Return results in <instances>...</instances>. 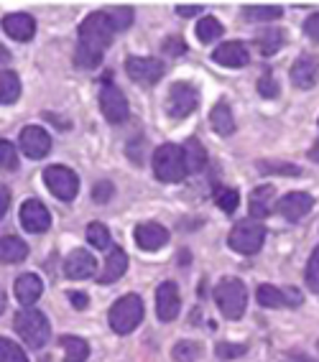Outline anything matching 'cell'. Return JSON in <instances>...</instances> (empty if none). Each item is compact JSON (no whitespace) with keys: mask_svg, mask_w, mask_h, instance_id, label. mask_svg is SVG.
Returning <instances> with one entry per match:
<instances>
[{"mask_svg":"<svg viewBox=\"0 0 319 362\" xmlns=\"http://www.w3.org/2000/svg\"><path fill=\"white\" fill-rule=\"evenodd\" d=\"M115 28H112L108 13H90L79 26V41L74 62L85 69H95L103 62L105 49L112 44Z\"/></svg>","mask_w":319,"mask_h":362,"instance_id":"obj_1","label":"cell"},{"mask_svg":"<svg viewBox=\"0 0 319 362\" xmlns=\"http://www.w3.org/2000/svg\"><path fill=\"white\" fill-rule=\"evenodd\" d=\"M153 174H156V179L163 181V184H176V181H182L184 176L189 174L182 146L166 143V146L153 151Z\"/></svg>","mask_w":319,"mask_h":362,"instance_id":"obj_2","label":"cell"},{"mask_svg":"<svg viewBox=\"0 0 319 362\" xmlns=\"http://www.w3.org/2000/svg\"><path fill=\"white\" fill-rule=\"evenodd\" d=\"M108 319H110L112 332H117V334H131L138 324H141V319H144V298L138 296V293H125V296H120L110 306Z\"/></svg>","mask_w":319,"mask_h":362,"instance_id":"obj_3","label":"cell"},{"mask_svg":"<svg viewBox=\"0 0 319 362\" xmlns=\"http://www.w3.org/2000/svg\"><path fill=\"white\" fill-rule=\"evenodd\" d=\"M13 329L18 332V337L28 344L31 349H41L49 337H52V327H49V319L36 309L21 311L18 317L13 319Z\"/></svg>","mask_w":319,"mask_h":362,"instance_id":"obj_4","label":"cell"},{"mask_svg":"<svg viewBox=\"0 0 319 362\" xmlns=\"http://www.w3.org/2000/svg\"><path fill=\"white\" fill-rule=\"evenodd\" d=\"M215 304L222 311V317L240 319L248 306V291L245 284L238 279H222L215 286Z\"/></svg>","mask_w":319,"mask_h":362,"instance_id":"obj_5","label":"cell"},{"mask_svg":"<svg viewBox=\"0 0 319 362\" xmlns=\"http://www.w3.org/2000/svg\"><path fill=\"white\" fill-rule=\"evenodd\" d=\"M263 240H266V227L258 220L248 217V220L238 222V225L230 230V247L235 252H243V255H255V252L263 247Z\"/></svg>","mask_w":319,"mask_h":362,"instance_id":"obj_6","label":"cell"},{"mask_svg":"<svg viewBox=\"0 0 319 362\" xmlns=\"http://www.w3.org/2000/svg\"><path fill=\"white\" fill-rule=\"evenodd\" d=\"M197 105H199V92H197L195 84H189V82L171 84L169 98H166V112H169L174 120L189 117L197 110Z\"/></svg>","mask_w":319,"mask_h":362,"instance_id":"obj_7","label":"cell"},{"mask_svg":"<svg viewBox=\"0 0 319 362\" xmlns=\"http://www.w3.org/2000/svg\"><path fill=\"white\" fill-rule=\"evenodd\" d=\"M44 181L49 192L62 202H72L79 192V176L69 166H49L44 171Z\"/></svg>","mask_w":319,"mask_h":362,"instance_id":"obj_8","label":"cell"},{"mask_svg":"<svg viewBox=\"0 0 319 362\" xmlns=\"http://www.w3.org/2000/svg\"><path fill=\"white\" fill-rule=\"evenodd\" d=\"M100 110H103L105 120L112 125L128 120V100H125V95L117 90L115 84L105 82L100 87Z\"/></svg>","mask_w":319,"mask_h":362,"instance_id":"obj_9","label":"cell"},{"mask_svg":"<svg viewBox=\"0 0 319 362\" xmlns=\"http://www.w3.org/2000/svg\"><path fill=\"white\" fill-rule=\"evenodd\" d=\"M125 71H128V77L138 84H156L158 79L163 77V64L161 59H153V57H131L125 62Z\"/></svg>","mask_w":319,"mask_h":362,"instance_id":"obj_10","label":"cell"},{"mask_svg":"<svg viewBox=\"0 0 319 362\" xmlns=\"http://www.w3.org/2000/svg\"><path fill=\"white\" fill-rule=\"evenodd\" d=\"M319 82V57L317 54H301L291 64V84L299 90H312Z\"/></svg>","mask_w":319,"mask_h":362,"instance_id":"obj_11","label":"cell"},{"mask_svg":"<svg viewBox=\"0 0 319 362\" xmlns=\"http://www.w3.org/2000/svg\"><path fill=\"white\" fill-rule=\"evenodd\" d=\"M255 298H258V304L266 306V309H281V306H299L301 304V293L296 291V288L281 291V288H276V286H271V284L258 286Z\"/></svg>","mask_w":319,"mask_h":362,"instance_id":"obj_12","label":"cell"},{"mask_svg":"<svg viewBox=\"0 0 319 362\" xmlns=\"http://www.w3.org/2000/svg\"><path fill=\"white\" fill-rule=\"evenodd\" d=\"M21 151L28 158H44L52 151V138L39 125H26V128L21 130Z\"/></svg>","mask_w":319,"mask_h":362,"instance_id":"obj_13","label":"cell"},{"mask_svg":"<svg viewBox=\"0 0 319 362\" xmlns=\"http://www.w3.org/2000/svg\"><path fill=\"white\" fill-rule=\"evenodd\" d=\"M21 225L26 227L28 233H46L52 227V214L46 209L44 202L28 199L21 207Z\"/></svg>","mask_w":319,"mask_h":362,"instance_id":"obj_14","label":"cell"},{"mask_svg":"<svg viewBox=\"0 0 319 362\" xmlns=\"http://www.w3.org/2000/svg\"><path fill=\"white\" fill-rule=\"evenodd\" d=\"M179 309H182V296H179V288L176 284L166 281V284L158 286L156 291V314L161 322H174L179 317Z\"/></svg>","mask_w":319,"mask_h":362,"instance_id":"obj_15","label":"cell"},{"mask_svg":"<svg viewBox=\"0 0 319 362\" xmlns=\"http://www.w3.org/2000/svg\"><path fill=\"white\" fill-rule=\"evenodd\" d=\"M95 268H98V260L90 250H72L64 260V273L66 279L72 281H85L95 276Z\"/></svg>","mask_w":319,"mask_h":362,"instance_id":"obj_16","label":"cell"},{"mask_svg":"<svg viewBox=\"0 0 319 362\" xmlns=\"http://www.w3.org/2000/svg\"><path fill=\"white\" fill-rule=\"evenodd\" d=\"M212 62L220 66H230V69H238V66H245L250 62V52L243 41H225L212 52Z\"/></svg>","mask_w":319,"mask_h":362,"instance_id":"obj_17","label":"cell"},{"mask_svg":"<svg viewBox=\"0 0 319 362\" xmlns=\"http://www.w3.org/2000/svg\"><path fill=\"white\" fill-rule=\"evenodd\" d=\"M312 207H314V199H312V194H306V192H291V194H286L279 202V212L284 214L289 222L304 220L306 214L312 212Z\"/></svg>","mask_w":319,"mask_h":362,"instance_id":"obj_18","label":"cell"},{"mask_svg":"<svg viewBox=\"0 0 319 362\" xmlns=\"http://www.w3.org/2000/svg\"><path fill=\"white\" fill-rule=\"evenodd\" d=\"M13 293H16V298H18V304L31 309V306L39 301L41 293H44V281H41L36 273H23V276L16 279Z\"/></svg>","mask_w":319,"mask_h":362,"instance_id":"obj_19","label":"cell"},{"mask_svg":"<svg viewBox=\"0 0 319 362\" xmlns=\"http://www.w3.org/2000/svg\"><path fill=\"white\" fill-rule=\"evenodd\" d=\"M169 243V233L166 227L156 225V222H144L136 227V245L141 250H158Z\"/></svg>","mask_w":319,"mask_h":362,"instance_id":"obj_20","label":"cell"},{"mask_svg":"<svg viewBox=\"0 0 319 362\" xmlns=\"http://www.w3.org/2000/svg\"><path fill=\"white\" fill-rule=\"evenodd\" d=\"M3 31L13 41H31L36 31V21L28 13H11L3 18Z\"/></svg>","mask_w":319,"mask_h":362,"instance_id":"obj_21","label":"cell"},{"mask_svg":"<svg viewBox=\"0 0 319 362\" xmlns=\"http://www.w3.org/2000/svg\"><path fill=\"white\" fill-rule=\"evenodd\" d=\"M125 271H128V255H125L123 247H110L108 258H105V268L98 279L100 284H115L117 279H123Z\"/></svg>","mask_w":319,"mask_h":362,"instance_id":"obj_22","label":"cell"},{"mask_svg":"<svg viewBox=\"0 0 319 362\" xmlns=\"http://www.w3.org/2000/svg\"><path fill=\"white\" fill-rule=\"evenodd\" d=\"M274 194L276 189L271 184L253 189V194H250V217L253 220H263V217L271 214V209H274Z\"/></svg>","mask_w":319,"mask_h":362,"instance_id":"obj_23","label":"cell"},{"mask_svg":"<svg viewBox=\"0 0 319 362\" xmlns=\"http://www.w3.org/2000/svg\"><path fill=\"white\" fill-rule=\"evenodd\" d=\"M28 258V245L16 235L0 238V263H21Z\"/></svg>","mask_w":319,"mask_h":362,"instance_id":"obj_24","label":"cell"},{"mask_svg":"<svg viewBox=\"0 0 319 362\" xmlns=\"http://www.w3.org/2000/svg\"><path fill=\"white\" fill-rule=\"evenodd\" d=\"M209 123L215 128V133L220 136H233L235 133V117H233V110H230L228 103H217L209 112Z\"/></svg>","mask_w":319,"mask_h":362,"instance_id":"obj_25","label":"cell"},{"mask_svg":"<svg viewBox=\"0 0 319 362\" xmlns=\"http://www.w3.org/2000/svg\"><path fill=\"white\" fill-rule=\"evenodd\" d=\"M59 344L64 349L66 362H85L87 357H90V344H87L82 337L64 334V337H59Z\"/></svg>","mask_w":319,"mask_h":362,"instance_id":"obj_26","label":"cell"},{"mask_svg":"<svg viewBox=\"0 0 319 362\" xmlns=\"http://www.w3.org/2000/svg\"><path fill=\"white\" fill-rule=\"evenodd\" d=\"M21 98V79L16 71L0 69V105H13Z\"/></svg>","mask_w":319,"mask_h":362,"instance_id":"obj_27","label":"cell"},{"mask_svg":"<svg viewBox=\"0 0 319 362\" xmlns=\"http://www.w3.org/2000/svg\"><path fill=\"white\" fill-rule=\"evenodd\" d=\"M182 151H184V161H187L189 174H197V171L207 163V153H204L202 143L197 141V138H189V141L182 146Z\"/></svg>","mask_w":319,"mask_h":362,"instance_id":"obj_28","label":"cell"},{"mask_svg":"<svg viewBox=\"0 0 319 362\" xmlns=\"http://www.w3.org/2000/svg\"><path fill=\"white\" fill-rule=\"evenodd\" d=\"M284 31L281 28H268V31L258 33L255 36V46H258V52L263 57H274L276 52H281V46H284Z\"/></svg>","mask_w":319,"mask_h":362,"instance_id":"obj_29","label":"cell"},{"mask_svg":"<svg viewBox=\"0 0 319 362\" xmlns=\"http://www.w3.org/2000/svg\"><path fill=\"white\" fill-rule=\"evenodd\" d=\"M243 16L248 21H276L284 16V8L281 6H245L243 8Z\"/></svg>","mask_w":319,"mask_h":362,"instance_id":"obj_30","label":"cell"},{"mask_svg":"<svg viewBox=\"0 0 319 362\" xmlns=\"http://www.w3.org/2000/svg\"><path fill=\"white\" fill-rule=\"evenodd\" d=\"M222 23L217 18H212V16H207V18H202L199 23H197V39L202 41V44H209V41H217L222 36Z\"/></svg>","mask_w":319,"mask_h":362,"instance_id":"obj_31","label":"cell"},{"mask_svg":"<svg viewBox=\"0 0 319 362\" xmlns=\"http://www.w3.org/2000/svg\"><path fill=\"white\" fill-rule=\"evenodd\" d=\"M199 355H202V344L189 342V339H182V342L174 344V349H171L174 362H197V357Z\"/></svg>","mask_w":319,"mask_h":362,"instance_id":"obj_32","label":"cell"},{"mask_svg":"<svg viewBox=\"0 0 319 362\" xmlns=\"http://www.w3.org/2000/svg\"><path fill=\"white\" fill-rule=\"evenodd\" d=\"M87 243H90L92 247H98V250H105V247L110 245V230H108V225L92 222V225L87 227Z\"/></svg>","mask_w":319,"mask_h":362,"instance_id":"obj_33","label":"cell"},{"mask_svg":"<svg viewBox=\"0 0 319 362\" xmlns=\"http://www.w3.org/2000/svg\"><path fill=\"white\" fill-rule=\"evenodd\" d=\"M215 202H217V207L222 209V212H228L233 214L235 209H238V204H240V194L235 192V189L230 187H222L215 192Z\"/></svg>","mask_w":319,"mask_h":362,"instance_id":"obj_34","label":"cell"},{"mask_svg":"<svg viewBox=\"0 0 319 362\" xmlns=\"http://www.w3.org/2000/svg\"><path fill=\"white\" fill-rule=\"evenodd\" d=\"M0 362H28V357L16 342L0 337Z\"/></svg>","mask_w":319,"mask_h":362,"instance_id":"obj_35","label":"cell"},{"mask_svg":"<svg viewBox=\"0 0 319 362\" xmlns=\"http://www.w3.org/2000/svg\"><path fill=\"white\" fill-rule=\"evenodd\" d=\"M258 168L266 174H279V176H299L301 168L294 163H281V161H258Z\"/></svg>","mask_w":319,"mask_h":362,"instance_id":"obj_36","label":"cell"},{"mask_svg":"<svg viewBox=\"0 0 319 362\" xmlns=\"http://www.w3.org/2000/svg\"><path fill=\"white\" fill-rule=\"evenodd\" d=\"M0 168H8V171L18 168V151L13 143L3 141V138H0Z\"/></svg>","mask_w":319,"mask_h":362,"instance_id":"obj_37","label":"cell"},{"mask_svg":"<svg viewBox=\"0 0 319 362\" xmlns=\"http://www.w3.org/2000/svg\"><path fill=\"white\" fill-rule=\"evenodd\" d=\"M108 18H110L115 31H125V28H131V23H133V8H128V6L112 8L110 13H108Z\"/></svg>","mask_w":319,"mask_h":362,"instance_id":"obj_38","label":"cell"},{"mask_svg":"<svg viewBox=\"0 0 319 362\" xmlns=\"http://www.w3.org/2000/svg\"><path fill=\"white\" fill-rule=\"evenodd\" d=\"M306 286H309L314 293H319V245L314 247L312 258L306 263Z\"/></svg>","mask_w":319,"mask_h":362,"instance_id":"obj_39","label":"cell"},{"mask_svg":"<svg viewBox=\"0 0 319 362\" xmlns=\"http://www.w3.org/2000/svg\"><path fill=\"white\" fill-rule=\"evenodd\" d=\"M215 352H217V357L220 360H238V357H243L248 352V347L245 344H233V342H220L215 347Z\"/></svg>","mask_w":319,"mask_h":362,"instance_id":"obj_40","label":"cell"},{"mask_svg":"<svg viewBox=\"0 0 319 362\" xmlns=\"http://www.w3.org/2000/svg\"><path fill=\"white\" fill-rule=\"evenodd\" d=\"M258 92H261V98H266V100H271V98L279 95V84H276V79H274L271 71H263V77L258 79Z\"/></svg>","mask_w":319,"mask_h":362,"instance_id":"obj_41","label":"cell"},{"mask_svg":"<svg viewBox=\"0 0 319 362\" xmlns=\"http://www.w3.org/2000/svg\"><path fill=\"white\" fill-rule=\"evenodd\" d=\"M112 194H115V187H112L110 181H100V184H95V189H92V199L100 202V204L110 202Z\"/></svg>","mask_w":319,"mask_h":362,"instance_id":"obj_42","label":"cell"},{"mask_svg":"<svg viewBox=\"0 0 319 362\" xmlns=\"http://www.w3.org/2000/svg\"><path fill=\"white\" fill-rule=\"evenodd\" d=\"M161 49H163V52H169L171 57H179V54L187 52V44H184L182 36H169V39L161 44Z\"/></svg>","mask_w":319,"mask_h":362,"instance_id":"obj_43","label":"cell"},{"mask_svg":"<svg viewBox=\"0 0 319 362\" xmlns=\"http://www.w3.org/2000/svg\"><path fill=\"white\" fill-rule=\"evenodd\" d=\"M304 33L312 41H319V13L309 16V18L304 21Z\"/></svg>","mask_w":319,"mask_h":362,"instance_id":"obj_44","label":"cell"},{"mask_svg":"<svg viewBox=\"0 0 319 362\" xmlns=\"http://www.w3.org/2000/svg\"><path fill=\"white\" fill-rule=\"evenodd\" d=\"M69 301H72L74 309H87V304H90V298H87V293H79V291H72V293H69Z\"/></svg>","mask_w":319,"mask_h":362,"instance_id":"obj_45","label":"cell"},{"mask_svg":"<svg viewBox=\"0 0 319 362\" xmlns=\"http://www.w3.org/2000/svg\"><path fill=\"white\" fill-rule=\"evenodd\" d=\"M8 207H11V192H8V187H0V220L6 217Z\"/></svg>","mask_w":319,"mask_h":362,"instance_id":"obj_46","label":"cell"},{"mask_svg":"<svg viewBox=\"0 0 319 362\" xmlns=\"http://www.w3.org/2000/svg\"><path fill=\"white\" fill-rule=\"evenodd\" d=\"M202 11V6H176V13L179 16H197Z\"/></svg>","mask_w":319,"mask_h":362,"instance_id":"obj_47","label":"cell"},{"mask_svg":"<svg viewBox=\"0 0 319 362\" xmlns=\"http://www.w3.org/2000/svg\"><path fill=\"white\" fill-rule=\"evenodd\" d=\"M309 158H312V161H317V163H319V141L314 143L312 148H309Z\"/></svg>","mask_w":319,"mask_h":362,"instance_id":"obj_48","label":"cell"},{"mask_svg":"<svg viewBox=\"0 0 319 362\" xmlns=\"http://www.w3.org/2000/svg\"><path fill=\"white\" fill-rule=\"evenodd\" d=\"M11 59V54H8V49L6 46H0V62H8Z\"/></svg>","mask_w":319,"mask_h":362,"instance_id":"obj_49","label":"cell"},{"mask_svg":"<svg viewBox=\"0 0 319 362\" xmlns=\"http://www.w3.org/2000/svg\"><path fill=\"white\" fill-rule=\"evenodd\" d=\"M299 362H309V360H299Z\"/></svg>","mask_w":319,"mask_h":362,"instance_id":"obj_50","label":"cell"},{"mask_svg":"<svg viewBox=\"0 0 319 362\" xmlns=\"http://www.w3.org/2000/svg\"><path fill=\"white\" fill-rule=\"evenodd\" d=\"M317 349H319V344H317Z\"/></svg>","mask_w":319,"mask_h":362,"instance_id":"obj_51","label":"cell"}]
</instances>
